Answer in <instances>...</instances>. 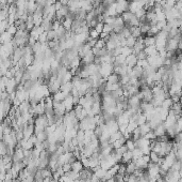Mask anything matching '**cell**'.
<instances>
[{"mask_svg":"<svg viewBox=\"0 0 182 182\" xmlns=\"http://www.w3.org/2000/svg\"><path fill=\"white\" fill-rule=\"evenodd\" d=\"M16 31H17V29H16V27L14 25L10 26L9 28H8V33H10V35H14L16 33Z\"/></svg>","mask_w":182,"mask_h":182,"instance_id":"cell-34","label":"cell"},{"mask_svg":"<svg viewBox=\"0 0 182 182\" xmlns=\"http://www.w3.org/2000/svg\"><path fill=\"white\" fill-rule=\"evenodd\" d=\"M149 157H150V162H152V163H157L159 162V160H160V157H159V154L156 153V152H153V151H151L150 153H149Z\"/></svg>","mask_w":182,"mask_h":182,"instance_id":"cell-23","label":"cell"},{"mask_svg":"<svg viewBox=\"0 0 182 182\" xmlns=\"http://www.w3.org/2000/svg\"><path fill=\"white\" fill-rule=\"evenodd\" d=\"M96 31L98 32L99 35L102 32V29H103V23H97V25L95 26V28H94Z\"/></svg>","mask_w":182,"mask_h":182,"instance_id":"cell-33","label":"cell"},{"mask_svg":"<svg viewBox=\"0 0 182 182\" xmlns=\"http://www.w3.org/2000/svg\"><path fill=\"white\" fill-rule=\"evenodd\" d=\"M144 51H145V54L147 56H156V55H158V50H157V48H156V45L145 47Z\"/></svg>","mask_w":182,"mask_h":182,"instance_id":"cell-14","label":"cell"},{"mask_svg":"<svg viewBox=\"0 0 182 182\" xmlns=\"http://www.w3.org/2000/svg\"><path fill=\"white\" fill-rule=\"evenodd\" d=\"M113 73V66L112 64H109V63H101L99 66L98 69V74L101 76L102 78H107L110 74Z\"/></svg>","mask_w":182,"mask_h":182,"instance_id":"cell-1","label":"cell"},{"mask_svg":"<svg viewBox=\"0 0 182 182\" xmlns=\"http://www.w3.org/2000/svg\"><path fill=\"white\" fill-rule=\"evenodd\" d=\"M105 182H116V181H115L114 177H113V178H110V179H108Z\"/></svg>","mask_w":182,"mask_h":182,"instance_id":"cell-36","label":"cell"},{"mask_svg":"<svg viewBox=\"0 0 182 182\" xmlns=\"http://www.w3.org/2000/svg\"><path fill=\"white\" fill-rule=\"evenodd\" d=\"M144 137L146 138V139H148V140H152V139H156V135H154V133L153 131H149L146 135H144Z\"/></svg>","mask_w":182,"mask_h":182,"instance_id":"cell-29","label":"cell"},{"mask_svg":"<svg viewBox=\"0 0 182 182\" xmlns=\"http://www.w3.org/2000/svg\"><path fill=\"white\" fill-rule=\"evenodd\" d=\"M70 166H71V170H73V171H76V173H80L81 170L84 168L80 160L74 161V162L70 164Z\"/></svg>","mask_w":182,"mask_h":182,"instance_id":"cell-8","label":"cell"},{"mask_svg":"<svg viewBox=\"0 0 182 182\" xmlns=\"http://www.w3.org/2000/svg\"><path fill=\"white\" fill-rule=\"evenodd\" d=\"M62 169H63V171L64 173H68V171H70L71 170V166H70V164L69 163H65L62 165Z\"/></svg>","mask_w":182,"mask_h":182,"instance_id":"cell-32","label":"cell"},{"mask_svg":"<svg viewBox=\"0 0 182 182\" xmlns=\"http://www.w3.org/2000/svg\"><path fill=\"white\" fill-rule=\"evenodd\" d=\"M152 131H153L156 137H159V136H162V135H165V134H166V129H165L163 122L161 123V124H159V126H158L154 130H152Z\"/></svg>","mask_w":182,"mask_h":182,"instance_id":"cell-7","label":"cell"},{"mask_svg":"<svg viewBox=\"0 0 182 182\" xmlns=\"http://www.w3.org/2000/svg\"><path fill=\"white\" fill-rule=\"evenodd\" d=\"M135 42H136V39L133 38L132 35H130V37H128V38L126 39V46L132 48V47L134 46V44H135Z\"/></svg>","mask_w":182,"mask_h":182,"instance_id":"cell-20","label":"cell"},{"mask_svg":"<svg viewBox=\"0 0 182 182\" xmlns=\"http://www.w3.org/2000/svg\"><path fill=\"white\" fill-rule=\"evenodd\" d=\"M89 38L93 39V40H98L99 33L96 31L95 29H90V30H89Z\"/></svg>","mask_w":182,"mask_h":182,"instance_id":"cell-25","label":"cell"},{"mask_svg":"<svg viewBox=\"0 0 182 182\" xmlns=\"http://www.w3.org/2000/svg\"><path fill=\"white\" fill-rule=\"evenodd\" d=\"M65 97H67V95H65L61 90H59V91H56V92L53 93L52 100H53V102H59V103H62L63 100L65 99Z\"/></svg>","mask_w":182,"mask_h":182,"instance_id":"cell-9","label":"cell"},{"mask_svg":"<svg viewBox=\"0 0 182 182\" xmlns=\"http://www.w3.org/2000/svg\"><path fill=\"white\" fill-rule=\"evenodd\" d=\"M133 162L135 164V167L139 168V169H146V168H147V165H148V163H146L142 157H139V159H137L136 161H133Z\"/></svg>","mask_w":182,"mask_h":182,"instance_id":"cell-12","label":"cell"},{"mask_svg":"<svg viewBox=\"0 0 182 182\" xmlns=\"http://www.w3.org/2000/svg\"><path fill=\"white\" fill-rule=\"evenodd\" d=\"M125 146L127 147V149L128 150H130V151H132L134 148H135V145H134V140L133 139H127L126 140V142H125Z\"/></svg>","mask_w":182,"mask_h":182,"instance_id":"cell-24","label":"cell"},{"mask_svg":"<svg viewBox=\"0 0 182 182\" xmlns=\"http://www.w3.org/2000/svg\"><path fill=\"white\" fill-rule=\"evenodd\" d=\"M141 151H142L143 155H149V153L151 152V149H150L149 146H146V147L141 148Z\"/></svg>","mask_w":182,"mask_h":182,"instance_id":"cell-30","label":"cell"},{"mask_svg":"<svg viewBox=\"0 0 182 182\" xmlns=\"http://www.w3.org/2000/svg\"><path fill=\"white\" fill-rule=\"evenodd\" d=\"M73 76H74V74L71 73V71H69V70H68L67 72L65 73L64 75H63V77H62V78H61L62 84H63V83H68V82H71V78H73Z\"/></svg>","mask_w":182,"mask_h":182,"instance_id":"cell-18","label":"cell"},{"mask_svg":"<svg viewBox=\"0 0 182 182\" xmlns=\"http://www.w3.org/2000/svg\"><path fill=\"white\" fill-rule=\"evenodd\" d=\"M102 32L105 33L107 35H109L110 33L113 32V27L110 26V25H108V24H103V29H102Z\"/></svg>","mask_w":182,"mask_h":182,"instance_id":"cell-26","label":"cell"},{"mask_svg":"<svg viewBox=\"0 0 182 182\" xmlns=\"http://www.w3.org/2000/svg\"><path fill=\"white\" fill-rule=\"evenodd\" d=\"M136 169L135 167V164H134V162L133 161H130V162H128V163L126 164V174H128V175H132L133 171Z\"/></svg>","mask_w":182,"mask_h":182,"instance_id":"cell-15","label":"cell"},{"mask_svg":"<svg viewBox=\"0 0 182 182\" xmlns=\"http://www.w3.org/2000/svg\"><path fill=\"white\" fill-rule=\"evenodd\" d=\"M146 14V11L144 8H139V9L136 10L135 13H134V15H135L136 18H139V17H142Z\"/></svg>","mask_w":182,"mask_h":182,"instance_id":"cell-27","label":"cell"},{"mask_svg":"<svg viewBox=\"0 0 182 182\" xmlns=\"http://www.w3.org/2000/svg\"><path fill=\"white\" fill-rule=\"evenodd\" d=\"M142 159L145 161L146 163H149V162H150V157H149V155H143Z\"/></svg>","mask_w":182,"mask_h":182,"instance_id":"cell-35","label":"cell"},{"mask_svg":"<svg viewBox=\"0 0 182 182\" xmlns=\"http://www.w3.org/2000/svg\"><path fill=\"white\" fill-rule=\"evenodd\" d=\"M136 66H139V68H142V69H146L149 64H148V62H147V60L146 59H142V60H137Z\"/></svg>","mask_w":182,"mask_h":182,"instance_id":"cell-28","label":"cell"},{"mask_svg":"<svg viewBox=\"0 0 182 182\" xmlns=\"http://www.w3.org/2000/svg\"><path fill=\"white\" fill-rule=\"evenodd\" d=\"M135 122L137 123V126H142V124H144V123L147 122V119H146V117L144 114H141V115H139V117L136 118Z\"/></svg>","mask_w":182,"mask_h":182,"instance_id":"cell-21","label":"cell"},{"mask_svg":"<svg viewBox=\"0 0 182 182\" xmlns=\"http://www.w3.org/2000/svg\"><path fill=\"white\" fill-rule=\"evenodd\" d=\"M94 59H95V56L93 55L92 50H90L86 55H84V56L81 58V64H82V66H89V64L94 62Z\"/></svg>","mask_w":182,"mask_h":182,"instance_id":"cell-4","label":"cell"},{"mask_svg":"<svg viewBox=\"0 0 182 182\" xmlns=\"http://www.w3.org/2000/svg\"><path fill=\"white\" fill-rule=\"evenodd\" d=\"M136 62H137V59H136V56L134 54H131L128 57H126V61H125V64L129 68H134L136 66Z\"/></svg>","mask_w":182,"mask_h":182,"instance_id":"cell-5","label":"cell"},{"mask_svg":"<svg viewBox=\"0 0 182 182\" xmlns=\"http://www.w3.org/2000/svg\"><path fill=\"white\" fill-rule=\"evenodd\" d=\"M132 161V151L127 150L126 152H123V155H121V163L127 164L128 162Z\"/></svg>","mask_w":182,"mask_h":182,"instance_id":"cell-10","label":"cell"},{"mask_svg":"<svg viewBox=\"0 0 182 182\" xmlns=\"http://www.w3.org/2000/svg\"><path fill=\"white\" fill-rule=\"evenodd\" d=\"M135 56H136V59H137V60H142V59H146V58H147V55L145 54V51H144V50H143V51H139V53H137Z\"/></svg>","mask_w":182,"mask_h":182,"instance_id":"cell-31","label":"cell"},{"mask_svg":"<svg viewBox=\"0 0 182 182\" xmlns=\"http://www.w3.org/2000/svg\"><path fill=\"white\" fill-rule=\"evenodd\" d=\"M119 80H121V76L114 72L105 78V83H109V84H119Z\"/></svg>","mask_w":182,"mask_h":182,"instance_id":"cell-6","label":"cell"},{"mask_svg":"<svg viewBox=\"0 0 182 182\" xmlns=\"http://www.w3.org/2000/svg\"><path fill=\"white\" fill-rule=\"evenodd\" d=\"M121 55H123L125 57H128L129 55H131V54H133L132 51V48H130V47L128 46H123L121 47Z\"/></svg>","mask_w":182,"mask_h":182,"instance_id":"cell-22","label":"cell"},{"mask_svg":"<svg viewBox=\"0 0 182 182\" xmlns=\"http://www.w3.org/2000/svg\"><path fill=\"white\" fill-rule=\"evenodd\" d=\"M63 105L65 106V109L66 111H70V110L74 109V102H73V95L71 94H68L67 97H65V99L63 100Z\"/></svg>","mask_w":182,"mask_h":182,"instance_id":"cell-3","label":"cell"},{"mask_svg":"<svg viewBox=\"0 0 182 182\" xmlns=\"http://www.w3.org/2000/svg\"><path fill=\"white\" fill-rule=\"evenodd\" d=\"M143 43H144L145 47L154 45L156 44V38H154V37H148V35H145V37L143 38Z\"/></svg>","mask_w":182,"mask_h":182,"instance_id":"cell-11","label":"cell"},{"mask_svg":"<svg viewBox=\"0 0 182 182\" xmlns=\"http://www.w3.org/2000/svg\"><path fill=\"white\" fill-rule=\"evenodd\" d=\"M143 157V153L142 151H141V149H139V148H134L132 150V161H136L137 159H139V157Z\"/></svg>","mask_w":182,"mask_h":182,"instance_id":"cell-19","label":"cell"},{"mask_svg":"<svg viewBox=\"0 0 182 182\" xmlns=\"http://www.w3.org/2000/svg\"><path fill=\"white\" fill-rule=\"evenodd\" d=\"M139 134H141V136L146 135L149 131H151V129H150L148 122L144 123V124H142V126H139Z\"/></svg>","mask_w":182,"mask_h":182,"instance_id":"cell-13","label":"cell"},{"mask_svg":"<svg viewBox=\"0 0 182 182\" xmlns=\"http://www.w3.org/2000/svg\"><path fill=\"white\" fill-rule=\"evenodd\" d=\"M173 101H172V99L170 97H165L164 99V101L162 102V104H161V107L162 108H164V109H170V107H172V105H173Z\"/></svg>","mask_w":182,"mask_h":182,"instance_id":"cell-16","label":"cell"},{"mask_svg":"<svg viewBox=\"0 0 182 182\" xmlns=\"http://www.w3.org/2000/svg\"><path fill=\"white\" fill-rule=\"evenodd\" d=\"M53 113L56 116L63 117L66 113L65 106L63 105V103H59V102H53Z\"/></svg>","mask_w":182,"mask_h":182,"instance_id":"cell-2","label":"cell"},{"mask_svg":"<svg viewBox=\"0 0 182 182\" xmlns=\"http://www.w3.org/2000/svg\"><path fill=\"white\" fill-rule=\"evenodd\" d=\"M130 33H131V35H132L133 38H135V39L142 37L139 27H130Z\"/></svg>","mask_w":182,"mask_h":182,"instance_id":"cell-17","label":"cell"}]
</instances>
